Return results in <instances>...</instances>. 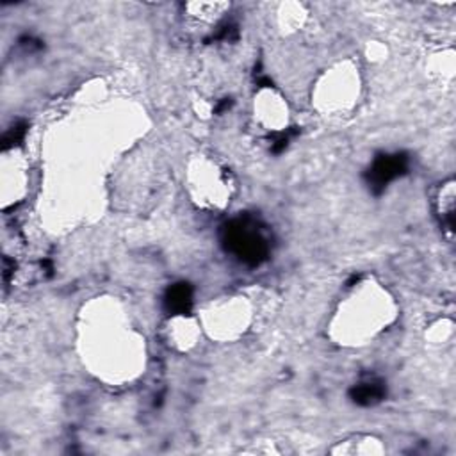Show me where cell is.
I'll use <instances>...</instances> for the list:
<instances>
[{
	"label": "cell",
	"mask_w": 456,
	"mask_h": 456,
	"mask_svg": "<svg viewBox=\"0 0 456 456\" xmlns=\"http://www.w3.org/2000/svg\"><path fill=\"white\" fill-rule=\"evenodd\" d=\"M230 106H232V100H230V99H225L223 102H221L220 106L216 107V113H223V111H227L228 107H230Z\"/></svg>",
	"instance_id": "obj_8"
},
{
	"label": "cell",
	"mask_w": 456,
	"mask_h": 456,
	"mask_svg": "<svg viewBox=\"0 0 456 456\" xmlns=\"http://www.w3.org/2000/svg\"><path fill=\"white\" fill-rule=\"evenodd\" d=\"M164 308L173 315H187L193 308V287L187 282L173 283L164 294Z\"/></svg>",
	"instance_id": "obj_4"
},
{
	"label": "cell",
	"mask_w": 456,
	"mask_h": 456,
	"mask_svg": "<svg viewBox=\"0 0 456 456\" xmlns=\"http://www.w3.org/2000/svg\"><path fill=\"white\" fill-rule=\"evenodd\" d=\"M387 396V387L383 380L371 378L357 383L350 389V399L358 406H374L382 403Z\"/></svg>",
	"instance_id": "obj_3"
},
{
	"label": "cell",
	"mask_w": 456,
	"mask_h": 456,
	"mask_svg": "<svg viewBox=\"0 0 456 456\" xmlns=\"http://www.w3.org/2000/svg\"><path fill=\"white\" fill-rule=\"evenodd\" d=\"M25 134H27V123L18 122L16 125H13L11 129L6 132L4 141H2V146H4V150L11 148V146H15V145H20V143L24 141Z\"/></svg>",
	"instance_id": "obj_5"
},
{
	"label": "cell",
	"mask_w": 456,
	"mask_h": 456,
	"mask_svg": "<svg viewBox=\"0 0 456 456\" xmlns=\"http://www.w3.org/2000/svg\"><path fill=\"white\" fill-rule=\"evenodd\" d=\"M221 239L227 252L234 253L241 262L252 268L260 266L269 257V241L262 234V227L250 216L228 221L221 230Z\"/></svg>",
	"instance_id": "obj_1"
},
{
	"label": "cell",
	"mask_w": 456,
	"mask_h": 456,
	"mask_svg": "<svg viewBox=\"0 0 456 456\" xmlns=\"http://www.w3.org/2000/svg\"><path fill=\"white\" fill-rule=\"evenodd\" d=\"M237 36H239V31H237V25L234 24H227L223 27H220V31L213 36V40L216 41H234L237 40Z\"/></svg>",
	"instance_id": "obj_7"
},
{
	"label": "cell",
	"mask_w": 456,
	"mask_h": 456,
	"mask_svg": "<svg viewBox=\"0 0 456 456\" xmlns=\"http://www.w3.org/2000/svg\"><path fill=\"white\" fill-rule=\"evenodd\" d=\"M296 134H298V129H289V130H285V132H282V134L276 136V139L273 141V145H271L273 154H280V152H283V150L287 148L289 139Z\"/></svg>",
	"instance_id": "obj_6"
},
{
	"label": "cell",
	"mask_w": 456,
	"mask_h": 456,
	"mask_svg": "<svg viewBox=\"0 0 456 456\" xmlns=\"http://www.w3.org/2000/svg\"><path fill=\"white\" fill-rule=\"evenodd\" d=\"M410 157L403 152L397 154H380L374 157L373 164L366 171L364 178L373 194H382L390 182L408 173Z\"/></svg>",
	"instance_id": "obj_2"
}]
</instances>
